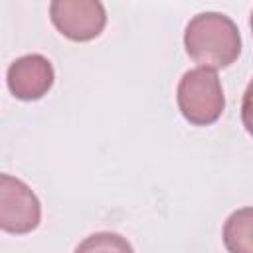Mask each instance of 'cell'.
<instances>
[{
	"mask_svg": "<svg viewBox=\"0 0 253 253\" xmlns=\"http://www.w3.org/2000/svg\"><path fill=\"white\" fill-rule=\"evenodd\" d=\"M42 219V204L32 188L10 174L0 176V227L6 233L24 235Z\"/></svg>",
	"mask_w": 253,
	"mask_h": 253,
	"instance_id": "cell-3",
	"label": "cell"
},
{
	"mask_svg": "<svg viewBox=\"0 0 253 253\" xmlns=\"http://www.w3.org/2000/svg\"><path fill=\"white\" fill-rule=\"evenodd\" d=\"M55 71L51 61L42 53H28L14 59L6 71L10 93L20 101H38L51 89Z\"/></svg>",
	"mask_w": 253,
	"mask_h": 253,
	"instance_id": "cell-5",
	"label": "cell"
},
{
	"mask_svg": "<svg viewBox=\"0 0 253 253\" xmlns=\"http://www.w3.org/2000/svg\"><path fill=\"white\" fill-rule=\"evenodd\" d=\"M249 26H251V34H253V12H251V18H249Z\"/></svg>",
	"mask_w": 253,
	"mask_h": 253,
	"instance_id": "cell-9",
	"label": "cell"
},
{
	"mask_svg": "<svg viewBox=\"0 0 253 253\" xmlns=\"http://www.w3.org/2000/svg\"><path fill=\"white\" fill-rule=\"evenodd\" d=\"M75 253H134L132 245L119 233L113 231H97L85 237Z\"/></svg>",
	"mask_w": 253,
	"mask_h": 253,
	"instance_id": "cell-7",
	"label": "cell"
},
{
	"mask_svg": "<svg viewBox=\"0 0 253 253\" xmlns=\"http://www.w3.org/2000/svg\"><path fill=\"white\" fill-rule=\"evenodd\" d=\"M223 245L229 253H253V206L235 210L225 219Z\"/></svg>",
	"mask_w": 253,
	"mask_h": 253,
	"instance_id": "cell-6",
	"label": "cell"
},
{
	"mask_svg": "<svg viewBox=\"0 0 253 253\" xmlns=\"http://www.w3.org/2000/svg\"><path fill=\"white\" fill-rule=\"evenodd\" d=\"M176 101L182 117L190 125H213L225 109V97L215 69L196 67L186 71L178 83Z\"/></svg>",
	"mask_w": 253,
	"mask_h": 253,
	"instance_id": "cell-2",
	"label": "cell"
},
{
	"mask_svg": "<svg viewBox=\"0 0 253 253\" xmlns=\"http://www.w3.org/2000/svg\"><path fill=\"white\" fill-rule=\"evenodd\" d=\"M49 18L57 32L71 42H91L107 24L105 6L99 0H53Z\"/></svg>",
	"mask_w": 253,
	"mask_h": 253,
	"instance_id": "cell-4",
	"label": "cell"
},
{
	"mask_svg": "<svg viewBox=\"0 0 253 253\" xmlns=\"http://www.w3.org/2000/svg\"><path fill=\"white\" fill-rule=\"evenodd\" d=\"M241 123L245 126V130L253 136V79L247 83L245 93H243V101H241Z\"/></svg>",
	"mask_w": 253,
	"mask_h": 253,
	"instance_id": "cell-8",
	"label": "cell"
},
{
	"mask_svg": "<svg viewBox=\"0 0 253 253\" xmlns=\"http://www.w3.org/2000/svg\"><path fill=\"white\" fill-rule=\"evenodd\" d=\"M184 47L200 67L221 69L239 57L241 36L237 24L229 16L219 12H200L186 26Z\"/></svg>",
	"mask_w": 253,
	"mask_h": 253,
	"instance_id": "cell-1",
	"label": "cell"
}]
</instances>
